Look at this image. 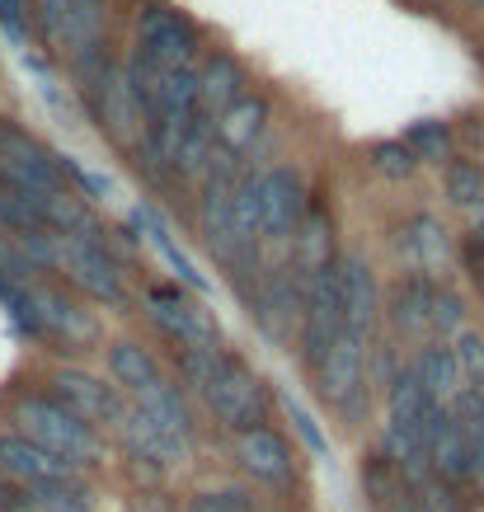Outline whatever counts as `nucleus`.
Returning <instances> with one entry per match:
<instances>
[{"label":"nucleus","mask_w":484,"mask_h":512,"mask_svg":"<svg viewBox=\"0 0 484 512\" xmlns=\"http://www.w3.org/2000/svg\"><path fill=\"white\" fill-rule=\"evenodd\" d=\"M10 423H15L19 437H29L38 442L43 451L52 456H62L71 466L90 470L104 461V433H94L90 423H80L71 409H62L57 400H47L43 390H33V395H19L15 409H10Z\"/></svg>","instance_id":"obj_1"},{"label":"nucleus","mask_w":484,"mask_h":512,"mask_svg":"<svg viewBox=\"0 0 484 512\" xmlns=\"http://www.w3.org/2000/svg\"><path fill=\"white\" fill-rule=\"evenodd\" d=\"M207 414L226 428V433H250V428H264L268 423V409H273V390L259 372L240 353H221L217 362V376L203 395Z\"/></svg>","instance_id":"obj_2"},{"label":"nucleus","mask_w":484,"mask_h":512,"mask_svg":"<svg viewBox=\"0 0 484 512\" xmlns=\"http://www.w3.org/2000/svg\"><path fill=\"white\" fill-rule=\"evenodd\" d=\"M367 357H372V339H353V334H334V343L325 348V357L311 367L315 395L344 414V419H358L362 400H367Z\"/></svg>","instance_id":"obj_3"},{"label":"nucleus","mask_w":484,"mask_h":512,"mask_svg":"<svg viewBox=\"0 0 484 512\" xmlns=\"http://www.w3.org/2000/svg\"><path fill=\"white\" fill-rule=\"evenodd\" d=\"M132 52L141 62L160 66V71H179V66H198L203 62V29L174 10V5H146L137 15V38Z\"/></svg>","instance_id":"obj_4"},{"label":"nucleus","mask_w":484,"mask_h":512,"mask_svg":"<svg viewBox=\"0 0 484 512\" xmlns=\"http://www.w3.org/2000/svg\"><path fill=\"white\" fill-rule=\"evenodd\" d=\"M47 400H57L62 409H71L80 423H90L94 433H118V423L127 419V400L123 390L104 381V376L85 372V367H57L47 372V386H43Z\"/></svg>","instance_id":"obj_5"},{"label":"nucleus","mask_w":484,"mask_h":512,"mask_svg":"<svg viewBox=\"0 0 484 512\" xmlns=\"http://www.w3.org/2000/svg\"><path fill=\"white\" fill-rule=\"evenodd\" d=\"M146 320L160 329V339L174 343V353L203 348V353H221V329L217 320L179 287H146Z\"/></svg>","instance_id":"obj_6"},{"label":"nucleus","mask_w":484,"mask_h":512,"mask_svg":"<svg viewBox=\"0 0 484 512\" xmlns=\"http://www.w3.org/2000/svg\"><path fill=\"white\" fill-rule=\"evenodd\" d=\"M254 174V207H259V245H287L306 217V184L292 165H268Z\"/></svg>","instance_id":"obj_7"},{"label":"nucleus","mask_w":484,"mask_h":512,"mask_svg":"<svg viewBox=\"0 0 484 512\" xmlns=\"http://www.w3.org/2000/svg\"><path fill=\"white\" fill-rule=\"evenodd\" d=\"M0 480L15 484L19 494H52V489H80L85 470L43 451L19 433H0Z\"/></svg>","instance_id":"obj_8"},{"label":"nucleus","mask_w":484,"mask_h":512,"mask_svg":"<svg viewBox=\"0 0 484 512\" xmlns=\"http://www.w3.org/2000/svg\"><path fill=\"white\" fill-rule=\"evenodd\" d=\"M334 301H339V329L353 339H372L381 320V287L358 249L334 254Z\"/></svg>","instance_id":"obj_9"},{"label":"nucleus","mask_w":484,"mask_h":512,"mask_svg":"<svg viewBox=\"0 0 484 512\" xmlns=\"http://www.w3.org/2000/svg\"><path fill=\"white\" fill-rule=\"evenodd\" d=\"M235 466L250 484L264 489H287L297 480V451L278 428H250V433H235Z\"/></svg>","instance_id":"obj_10"},{"label":"nucleus","mask_w":484,"mask_h":512,"mask_svg":"<svg viewBox=\"0 0 484 512\" xmlns=\"http://www.w3.org/2000/svg\"><path fill=\"white\" fill-rule=\"evenodd\" d=\"M29 301H33V325H38V339L66 343V348L99 339L94 315L85 311L80 301H71L62 287H43V282H33V287H29Z\"/></svg>","instance_id":"obj_11"},{"label":"nucleus","mask_w":484,"mask_h":512,"mask_svg":"<svg viewBox=\"0 0 484 512\" xmlns=\"http://www.w3.org/2000/svg\"><path fill=\"white\" fill-rule=\"evenodd\" d=\"M438 282L442 278H419V273H405V278L386 292L381 315L391 320V329L400 334V339H414V343L433 339V301H438Z\"/></svg>","instance_id":"obj_12"},{"label":"nucleus","mask_w":484,"mask_h":512,"mask_svg":"<svg viewBox=\"0 0 484 512\" xmlns=\"http://www.w3.org/2000/svg\"><path fill=\"white\" fill-rule=\"evenodd\" d=\"M132 409H137L141 419L151 423V428L184 456L188 442H193V409H188V395L174 376H165L156 390H146L141 400H132Z\"/></svg>","instance_id":"obj_13"},{"label":"nucleus","mask_w":484,"mask_h":512,"mask_svg":"<svg viewBox=\"0 0 484 512\" xmlns=\"http://www.w3.org/2000/svg\"><path fill=\"white\" fill-rule=\"evenodd\" d=\"M250 94V71L235 62L231 52H207L203 62H198V113H207L212 123H217L221 113L240 104Z\"/></svg>","instance_id":"obj_14"},{"label":"nucleus","mask_w":484,"mask_h":512,"mask_svg":"<svg viewBox=\"0 0 484 512\" xmlns=\"http://www.w3.org/2000/svg\"><path fill=\"white\" fill-rule=\"evenodd\" d=\"M395 249L405 259V273H419V278H438V268H447V259H452L447 226L438 217H428V212L405 221V231L395 235Z\"/></svg>","instance_id":"obj_15"},{"label":"nucleus","mask_w":484,"mask_h":512,"mask_svg":"<svg viewBox=\"0 0 484 512\" xmlns=\"http://www.w3.org/2000/svg\"><path fill=\"white\" fill-rule=\"evenodd\" d=\"M104 362H109V381L118 390H123V400H141L146 390H156L160 381H165V367H160V357L146 348L141 339H113L109 353H104Z\"/></svg>","instance_id":"obj_16"},{"label":"nucleus","mask_w":484,"mask_h":512,"mask_svg":"<svg viewBox=\"0 0 484 512\" xmlns=\"http://www.w3.org/2000/svg\"><path fill=\"white\" fill-rule=\"evenodd\" d=\"M264 132H268V99L264 94H245L240 104H231V109L212 123L217 151H226V156H235V160L254 156V146H259Z\"/></svg>","instance_id":"obj_17"},{"label":"nucleus","mask_w":484,"mask_h":512,"mask_svg":"<svg viewBox=\"0 0 484 512\" xmlns=\"http://www.w3.org/2000/svg\"><path fill=\"white\" fill-rule=\"evenodd\" d=\"M362 494L372 503V512H419L414 498V480L395 466L386 451H376L372 461L362 466Z\"/></svg>","instance_id":"obj_18"},{"label":"nucleus","mask_w":484,"mask_h":512,"mask_svg":"<svg viewBox=\"0 0 484 512\" xmlns=\"http://www.w3.org/2000/svg\"><path fill=\"white\" fill-rule=\"evenodd\" d=\"M409 376H414L438 404H452V395L466 386V381H461V367H456L452 343H442V339L419 343V353L409 357Z\"/></svg>","instance_id":"obj_19"},{"label":"nucleus","mask_w":484,"mask_h":512,"mask_svg":"<svg viewBox=\"0 0 484 512\" xmlns=\"http://www.w3.org/2000/svg\"><path fill=\"white\" fill-rule=\"evenodd\" d=\"M452 419L461 423V437L470 447V480H475V498L484 503V404H480V390L461 386L452 395Z\"/></svg>","instance_id":"obj_20"},{"label":"nucleus","mask_w":484,"mask_h":512,"mask_svg":"<svg viewBox=\"0 0 484 512\" xmlns=\"http://www.w3.org/2000/svg\"><path fill=\"white\" fill-rule=\"evenodd\" d=\"M0 231L15 235V245H24V240H38V235H47L43 212H38L29 193H24L19 184H10L5 174H0Z\"/></svg>","instance_id":"obj_21"},{"label":"nucleus","mask_w":484,"mask_h":512,"mask_svg":"<svg viewBox=\"0 0 484 512\" xmlns=\"http://www.w3.org/2000/svg\"><path fill=\"white\" fill-rule=\"evenodd\" d=\"M442 188H447V202L461 207V212H480L484 217V170L475 160H447L442 170Z\"/></svg>","instance_id":"obj_22"},{"label":"nucleus","mask_w":484,"mask_h":512,"mask_svg":"<svg viewBox=\"0 0 484 512\" xmlns=\"http://www.w3.org/2000/svg\"><path fill=\"white\" fill-rule=\"evenodd\" d=\"M137 226H141L146 235H151V245H156L160 254H165V259H170V268L179 273V282H184V287H193L198 296H207V278H203V273H198L193 264H188L184 249H174L170 231H165V221H160L156 212H151V207H137Z\"/></svg>","instance_id":"obj_23"},{"label":"nucleus","mask_w":484,"mask_h":512,"mask_svg":"<svg viewBox=\"0 0 484 512\" xmlns=\"http://www.w3.org/2000/svg\"><path fill=\"white\" fill-rule=\"evenodd\" d=\"M400 141L414 151L419 165H447V160H452V127L442 123V118H419V123H409Z\"/></svg>","instance_id":"obj_24"},{"label":"nucleus","mask_w":484,"mask_h":512,"mask_svg":"<svg viewBox=\"0 0 484 512\" xmlns=\"http://www.w3.org/2000/svg\"><path fill=\"white\" fill-rule=\"evenodd\" d=\"M367 165H372L381 179H391V184H409L414 174H419V160H414V151H409L405 141H372L367 146Z\"/></svg>","instance_id":"obj_25"},{"label":"nucleus","mask_w":484,"mask_h":512,"mask_svg":"<svg viewBox=\"0 0 484 512\" xmlns=\"http://www.w3.org/2000/svg\"><path fill=\"white\" fill-rule=\"evenodd\" d=\"M452 353H456V367H461V381L470 390H484V334L480 329H461L452 339Z\"/></svg>","instance_id":"obj_26"},{"label":"nucleus","mask_w":484,"mask_h":512,"mask_svg":"<svg viewBox=\"0 0 484 512\" xmlns=\"http://www.w3.org/2000/svg\"><path fill=\"white\" fill-rule=\"evenodd\" d=\"M15 512H94L80 489H52V494H19Z\"/></svg>","instance_id":"obj_27"},{"label":"nucleus","mask_w":484,"mask_h":512,"mask_svg":"<svg viewBox=\"0 0 484 512\" xmlns=\"http://www.w3.org/2000/svg\"><path fill=\"white\" fill-rule=\"evenodd\" d=\"M282 409H287V419H292V428H297V437H301V442H306V447H311L315 456H325V451H329V442H325V433L315 428V419H311V414H306V409H301V404L292 400V395H282Z\"/></svg>","instance_id":"obj_28"},{"label":"nucleus","mask_w":484,"mask_h":512,"mask_svg":"<svg viewBox=\"0 0 484 512\" xmlns=\"http://www.w3.org/2000/svg\"><path fill=\"white\" fill-rule=\"evenodd\" d=\"M76 0H33V24H38V33H43V43L52 47V38H57V24H62V15L71 10Z\"/></svg>","instance_id":"obj_29"},{"label":"nucleus","mask_w":484,"mask_h":512,"mask_svg":"<svg viewBox=\"0 0 484 512\" xmlns=\"http://www.w3.org/2000/svg\"><path fill=\"white\" fill-rule=\"evenodd\" d=\"M0 29L10 33L15 43H24V33H29V0H0Z\"/></svg>","instance_id":"obj_30"},{"label":"nucleus","mask_w":484,"mask_h":512,"mask_svg":"<svg viewBox=\"0 0 484 512\" xmlns=\"http://www.w3.org/2000/svg\"><path fill=\"white\" fill-rule=\"evenodd\" d=\"M221 498H226V508L231 512H278L268 498H259L254 489H217Z\"/></svg>","instance_id":"obj_31"},{"label":"nucleus","mask_w":484,"mask_h":512,"mask_svg":"<svg viewBox=\"0 0 484 512\" xmlns=\"http://www.w3.org/2000/svg\"><path fill=\"white\" fill-rule=\"evenodd\" d=\"M188 512H231V508H226V498L221 494H198L193 503H188Z\"/></svg>","instance_id":"obj_32"},{"label":"nucleus","mask_w":484,"mask_h":512,"mask_svg":"<svg viewBox=\"0 0 484 512\" xmlns=\"http://www.w3.org/2000/svg\"><path fill=\"white\" fill-rule=\"evenodd\" d=\"M466 5H484V0H466Z\"/></svg>","instance_id":"obj_33"},{"label":"nucleus","mask_w":484,"mask_h":512,"mask_svg":"<svg viewBox=\"0 0 484 512\" xmlns=\"http://www.w3.org/2000/svg\"><path fill=\"white\" fill-rule=\"evenodd\" d=\"M480 404H484V390H480Z\"/></svg>","instance_id":"obj_34"},{"label":"nucleus","mask_w":484,"mask_h":512,"mask_svg":"<svg viewBox=\"0 0 484 512\" xmlns=\"http://www.w3.org/2000/svg\"><path fill=\"white\" fill-rule=\"evenodd\" d=\"M480 231H484V217H480Z\"/></svg>","instance_id":"obj_35"}]
</instances>
